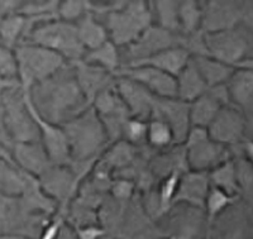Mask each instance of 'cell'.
Segmentation results:
<instances>
[{"label":"cell","instance_id":"6da1fadb","mask_svg":"<svg viewBox=\"0 0 253 239\" xmlns=\"http://www.w3.org/2000/svg\"><path fill=\"white\" fill-rule=\"evenodd\" d=\"M28 96L40 117L61 127L91 108L76 81L72 64L32 87Z\"/></svg>","mask_w":253,"mask_h":239},{"label":"cell","instance_id":"7a4b0ae2","mask_svg":"<svg viewBox=\"0 0 253 239\" xmlns=\"http://www.w3.org/2000/svg\"><path fill=\"white\" fill-rule=\"evenodd\" d=\"M90 12L101 17L109 40L115 46L128 47L153 24L150 1H96Z\"/></svg>","mask_w":253,"mask_h":239},{"label":"cell","instance_id":"3957f363","mask_svg":"<svg viewBox=\"0 0 253 239\" xmlns=\"http://www.w3.org/2000/svg\"><path fill=\"white\" fill-rule=\"evenodd\" d=\"M62 128L69 142L71 162L99 159L110 144L103 123L92 107Z\"/></svg>","mask_w":253,"mask_h":239},{"label":"cell","instance_id":"277c9868","mask_svg":"<svg viewBox=\"0 0 253 239\" xmlns=\"http://www.w3.org/2000/svg\"><path fill=\"white\" fill-rule=\"evenodd\" d=\"M32 43L55 52L69 64L81 61L86 53L79 40L75 23L52 19L32 29Z\"/></svg>","mask_w":253,"mask_h":239},{"label":"cell","instance_id":"5b68a950","mask_svg":"<svg viewBox=\"0 0 253 239\" xmlns=\"http://www.w3.org/2000/svg\"><path fill=\"white\" fill-rule=\"evenodd\" d=\"M17 62L26 92L57 74L69 64L55 52L35 43L26 44L18 49Z\"/></svg>","mask_w":253,"mask_h":239},{"label":"cell","instance_id":"8992f818","mask_svg":"<svg viewBox=\"0 0 253 239\" xmlns=\"http://www.w3.org/2000/svg\"><path fill=\"white\" fill-rule=\"evenodd\" d=\"M182 147L190 171L208 172L228 161V148L211 139L205 128L191 127Z\"/></svg>","mask_w":253,"mask_h":239},{"label":"cell","instance_id":"52a82bcc","mask_svg":"<svg viewBox=\"0 0 253 239\" xmlns=\"http://www.w3.org/2000/svg\"><path fill=\"white\" fill-rule=\"evenodd\" d=\"M81 181L83 180L76 175L70 164H53L41 176L38 182L46 195L65 213L66 206H69L71 199L78 193Z\"/></svg>","mask_w":253,"mask_h":239},{"label":"cell","instance_id":"ba28073f","mask_svg":"<svg viewBox=\"0 0 253 239\" xmlns=\"http://www.w3.org/2000/svg\"><path fill=\"white\" fill-rule=\"evenodd\" d=\"M115 78H126L138 82L155 98H177V84L175 76L151 66H124L115 74Z\"/></svg>","mask_w":253,"mask_h":239},{"label":"cell","instance_id":"9c48e42d","mask_svg":"<svg viewBox=\"0 0 253 239\" xmlns=\"http://www.w3.org/2000/svg\"><path fill=\"white\" fill-rule=\"evenodd\" d=\"M204 42L208 56L232 67L242 60L247 49V40L234 28L204 33Z\"/></svg>","mask_w":253,"mask_h":239},{"label":"cell","instance_id":"30bf717a","mask_svg":"<svg viewBox=\"0 0 253 239\" xmlns=\"http://www.w3.org/2000/svg\"><path fill=\"white\" fill-rule=\"evenodd\" d=\"M151 118H158L170 125L176 144H184L190 129V104L177 98H155Z\"/></svg>","mask_w":253,"mask_h":239},{"label":"cell","instance_id":"8fae6325","mask_svg":"<svg viewBox=\"0 0 253 239\" xmlns=\"http://www.w3.org/2000/svg\"><path fill=\"white\" fill-rule=\"evenodd\" d=\"M176 46H181V36L169 32V31L161 28V27L152 24L150 28H147L142 33L141 37L135 40L134 43L126 47L129 52L130 58L123 66L137 62V61L144 60V58L150 57V56L155 55L157 52Z\"/></svg>","mask_w":253,"mask_h":239},{"label":"cell","instance_id":"7c38bea8","mask_svg":"<svg viewBox=\"0 0 253 239\" xmlns=\"http://www.w3.org/2000/svg\"><path fill=\"white\" fill-rule=\"evenodd\" d=\"M27 94V100L31 108V112L35 117V120L38 125L40 130V142L46 150L49 159L53 164H70L71 163V156H70L69 142L66 138V133L61 125H56L53 123L44 120L42 117H40L36 109L32 105L29 100L28 92Z\"/></svg>","mask_w":253,"mask_h":239},{"label":"cell","instance_id":"4fadbf2b","mask_svg":"<svg viewBox=\"0 0 253 239\" xmlns=\"http://www.w3.org/2000/svg\"><path fill=\"white\" fill-rule=\"evenodd\" d=\"M230 101L225 85L210 87L204 95L190 103V121L191 127L208 129L219 110Z\"/></svg>","mask_w":253,"mask_h":239},{"label":"cell","instance_id":"5bb4252c","mask_svg":"<svg viewBox=\"0 0 253 239\" xmlns=\"http://www.w3.org/2000/svg\"><path fill=\"white\" fill-rule=\"evenodd\" d=\"M243 130H245V119L242 117V113L232 104L221 108L211 124L208 127V133L211 139L225 147L238 142L243 136Z\"/></svg>","mask_w":253,"mask_h":239},{"label":"cell","instance_id":"9a60e30c","mask_svg":"<svg viewBox=\"0 0 253 239\" xmlns=\"http://www.w3.org/2000/svg\"><path fill=\"white\" fill-rule=\"evenodd\" d=\"M114 86L119 96L134 118L150 120L155 96L135 81L126 78H115Z\"/></svg>","mask_w":253,"mask_h":239},{"label":"cell","instance_id":"2e32d148","mask_svg":"<svg viewBox=\"0 0 253 239\" xmlns=\"http://www.w3.org/2000/svg\"><path fill=\"white\" fill-rule=\"evenodd\" d=\"M211 185H210L208 172H195L189 171L184 172L180 179L177 193H176L173 205L185 204L190 207L204 210V204L207 200Z\"/></svg>","mask_w":253,"mask_h":239},{"label":"cell","instance_id":"e0dca14e","mask_svg":"<svg viewBox=\"0 0 253 239\" xmlns=\"http://www.w3.org/2000/svg\"><path fill=\"white\" fill-rule=\"evenodd\" d=\"M72 66L79 86L90 105L101 91L114 84L115 76L100 67L86 64L83 60L72 64Z\"/></svg>","mask_w":253,"mask_h":239},{"label":"cell","instance_id":"ac0fdd59","mask_svg":"<svg viewBox=\"0 0 253 239\" xmlns=\"http://www.w3.org/2000/svg\"><path fill=\"white\" fill-rule=\"evenodd\" d=\"M191 58H193V56L190 55V52L186 48H184L182 46H176L157 52L150 57L133 62V64L126 65V66H137V65L151 66L176 78L189 64Z\"/></svg>","mask_w":253,"mask_h":239},{"label":"cell","instance_id":"d6986e66","mask_svg":"<svg viewBox=\"0 0 253 239\" xmlns=\"http://www.w3.org/2000/svg\"><path fill=\"white\" fill-rule=\"evenodd\" d=\"M238 19V9L233 3L227 1H208L204 5L203 33L221 32L232 29Z\"/></svg>","mask_w":253,"mask_h":239},{"label":"cell","instance_id":"ffe728a7","mask_svg":"<svg viewBox=\"0 0 253 239\" xmlns=\"http://www.w3.org/2000/svg\"><path fill=\"white\" fill-rule=\"evenodd\" d=\"M176 84H177V99L189 104L204 95L209 90V86L203 79L202 74L194 64L193 58L176 76Z\"/></svg>","mask_w":253,"mask_h":239},{"label":"cell","instance_id":"44dd1931","mask_svg":"<svg viewBox=\"0 0 253 239\" xmlns=\"http://www.w3.org/2000/svg\"><path fill=\"white\" fill-rule=\"evenodd\" d=\"M75 26L79 40L86 52L98 48L101 44L110 40L107 28L91 12L84 15L79 22H76Z\"/></svg>","mask_w":253,"mask_h":239},{"label":"cell","instance_id":"7402d4cb","mask_svg":"<svg viewBox=\"0 0 253 239\" xmlns=\"http://www.w3.org/2000/svg\"><path fill=\"white\" fill-rule=\"evenodd\" d=\"M19 161L31 175L41 176L53 166L46 150L41 142H27L20 143L18 148Z\"/></svg>","mask_w":253,"mask_h":239},{"label":"cell","instance_id":"603a6c76","mask_svg":"<svg viewBox=\"0 0 253 239\" xmlns=\"http://www.w3.org/2000/svg\"><path fill=\"white\" fill-rule=\"evenodd\" d=\"M229 94L230 101L239 107H247L253 100V69L242 66L239 70H234L225 84Z\"/></svg>","mask_w":253,"mask_h":239},{"label":"cell","instance_id":"cb8c5ba5","mask_svg":"<svg viewBox=\"0 0 253 239\" xmlns=\"http://www.w3.org/2000/svg\"><path fill=\"white\" fill-rule=\"evenodd\" d=\"M193 61L209 89L219 85H225L234 72V67L223 64L210 56H195L193 57Z\"/></svg>","mask_w":253,"mask_h":239},{"label":"cell","instance_id":"d4e9b609","mask_svg":"<svg viewBox=\"0 0 253 239\" xmlns=\"http://www.w3.org/2000/svg\"><path fill=\"white\" fill-rule=\"evenodd\" d=\"M83 61L86 64L100 67L114 76L122 67V56L119 53V48L112 40H108L92 51H87Z\"/></svg>","mask_w":253,"mask_h":239},{"label":"cell","instance_id":"484cf974","mask_svg":"<svg viewBox=\"0 0 253 239\" xmlns=\"http://www.w3.org/2000/svg\"><path fill=\"white\" fill-rule=\"evenodd\" d=\"M203 18H204V5L195 1H178V27L180 36L187 37L195 33L203 32Z\"/></svg>","mask_w":253,"mask_h":239},{"label":"cell","instance_id":"4316f807","mask_svg":"<svg viewBox=\"0 0 253 239\" xmlns=\"http://www.w3.org/2000/svg\"><path fill=\"white\" fill-rule=\"evenodd\" d=\"M135 155H137L135 146H132L126 141H118L108 146L105 152L100 157V161L108 168L122 170L133 163Z\"/></svg>","mask_w":253,"mask_h":239},{"label":"cell","instance_id":"83f0119b","mask_svg":"<svg viewBox=\"0 0 253 239\" xmlns=\"http://www.w3.org/2000/svg\"><path fill=\"white\" fill-rule=\"evenodd\" d=\"M210 185L232 196L238 195L239 180L237 167L230 159L219 164L218 167L210 171Z\"/></svg>","mask_w":253,"mask_h":239},{"label":"cell","instance_id":"f1b7e54d","mask_svg":"<svg viewBox=\"0 0 253 239\" xmlns=\"http://www.w3.org/2000/svg\"><path fill=\"white\" fill-rule=\"evenodd\" d=\"M156 26L180 36L178 27V1H150Z\"/></svg>","mask_w":253,"mask_h":239},{"label":"cell","instance_id":"f546056e","mask_svg":"<svg viewBox=\"0 0 253 239\" xmlns=\"http://www.w3.org/2000/svg\"><path fill=\"white\" fill-rule=\"evenodd\" d=\"M146 144L155 150H166L175 143L172 129L167 123L158 118H150L147 128Z\"/></svg>","mask_w":253,"mask_h":239},{"label":"cell","instance_id":"4dcf8cb0","mask_svg":"<svg viewBox=\"0 0 253 239\" xmlns=\"http://www.w3.org/2000/svg\"><path fill=\"white\" fill-rule=\"evenodd\" d=\"M236 199L237 196H232L211 186L204 204V211L205 215H207L208 224H211L229 205L233 204Z\"/></svg>","mask_w":253,"mask_h":239},{"label":"cell","instance_id":"1f68e13d","mask_svg":"<svg viewBox=\"0 0 253 239\" xmlns=\"http://www.w3.org/2000/svg\"><path fill=\"white\" fill-rule=\"evenodd\" d=\"M184 172H172L164 177L157 189V202L160 207V215H165L173 206L176 193H177L180 179Z\"/></svg>","mask_w":253,"mask_h":239},{"label":"cell","instance_id":"d6a6232c","mask_svg":"<svg viewBox=\"0 0 253 239\" xmlns=\"http://www.w3.org/2000/svg\"><path fill=\"white\" fill-rule=\"evenodd\" d=\"M90 12V1L84 0H66L60 1L57 9L58 19L69 23H76Z\"/></svg>","mask_w":253,"mask_h":239},{"label":"cell","instance_id":"836d02e7","mask_svg":"<svg viewBox=\"0 0 253 239\" xmlns=\"http://www.w3.org/2000/svg\"><path fill=\"white\" fill-rule=\"evenodd\" d=\"M147 128H148V120L130 117L124 124L122 141L128 142L132 146L146 144Z\"/></svg>","mask_w":253,"mask_h":239},{"label":"cell","instance_id":"e575fe53","mask_svg":"<svg viewBox=\"0 0 253 239\" xmlns=\"http://www.w3.org/2000/svg\"><path fill=\"white\" fill-rule=\"evenodd\" d=\"M78 239H100L105 234V229L98 224H90L74 229Z\"/></svg>","mask_w":253,"mask_h":239},{"label":"cell","instance_id":"d590c367","mask_svg":"<svg viewBox=\"0 0 253 239\" xmlns=\"http://www.w3.org/2000/svg\"><path fill=\"white\" fill-rule=\"evenodd\" d=\"M26 26L24 23V19L22 17H15L9 19L8 22L4 26V36H5L8 40H14L18 35L20 33V31L23 29V27Z\"/></svg>","mask_w":253,"mask_h":239},{"label":"cell","instance_id":"8d00e7d4","mask_svg":"<svg viewBox=\"0 0 253 239\" xmlns=\"http://www.w3.org/2000/svg\"><path fill=\"white\" fill-rule=\"evenodd\" d=\"M245 150H246V155H247L248 159L253 162V142H248V143L246 144Z\"/></svg>","mask_w":253,"mask_h":239},{"label":"cell","instance_id":"74e56055","mask_svg":"<svg viewBox=\"0 0 253 239\" xmlns=\"http://www.w3.org/2000/svg\"><path fill=\"white\" fill-rule=\"evenodd\" d=\"M0 239H27V238L22 236H8V237H3V238H0Z\"/></svg>","mask_w":253,"mask_h":239}]
</instances>
